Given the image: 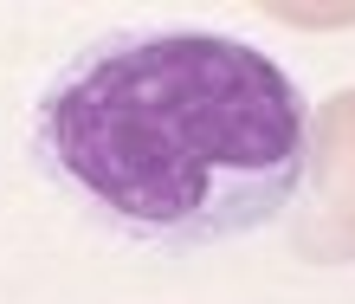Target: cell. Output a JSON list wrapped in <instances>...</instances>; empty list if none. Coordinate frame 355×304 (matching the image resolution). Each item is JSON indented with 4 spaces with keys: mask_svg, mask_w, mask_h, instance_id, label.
Wrapping results in <instances>:
<instances>
[{
    "mask_svg": "<svg viewBox=\"0 0 355 304\" xmlns=\"http://www.w3.org/2000/svg\"><path fill=\"white\" fill-rule=\"evenodd\" d=\"M33 149L123 239L194 253L265 227L297 194L310 110L239 39L103 33L39 91Z\"/></svg>",
    "mask_w": 355,
    "mask_h": 304,
    "instance_id": "1",
    "label": "cell"
}]
</instances>
